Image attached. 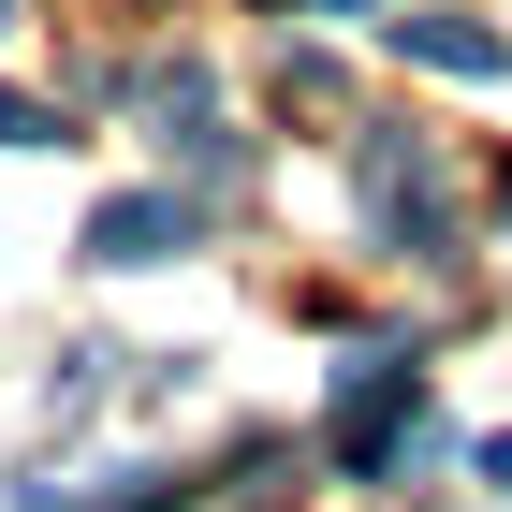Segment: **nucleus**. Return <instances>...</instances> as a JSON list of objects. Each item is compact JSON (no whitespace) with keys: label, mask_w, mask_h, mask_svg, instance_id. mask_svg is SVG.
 Segmentation results:
<instances>
[{"label":"nucleus","mask_w":512,"mask_h":512,"mask_svg":"<svg viewBox=\"0 0 512 512\" xmlns=\"http://www.w3.org/2000/svg\"><path fill=\"white\" fill-rule=\"evenodd\" d=\"M395 59H425V74H512V44L469 30V15H395Z\"/></svg>","instance_id":"obj_4"},{"label":"nucleus","mask_w":512,"mask_h":512,"mask_svg":"<svg viewBox=\"0 0 512 512\" xmlns=\"http://www.w3.org/2000/svg\"><path fill=\"white\" fill-rule=\"evenodd\" d=\"M469 469H483V483H512V425H498V439H483V454H469Z\"/></svg>","instance_id":"obj_5"},{"label":"nucleus","mask_w":512,"mask_h":512,"mask_svg":"<svg viewBox=\"0 0 512 512\" xmlns=\"http://www.w3.org/2000/svg\"><path fill=\"white\" fill-rule=\"evenodd\" d=\"M205 235V191H103L88 205V264H176Z\"/></svg>","instance_id":"obj_3"},{"label":"nucleus","mask_w":512,"mask_h":512,"mask_svg":"<svg viewBox=\"0 0 512 512\" xmlns=\"http://www.w3.org/2000/svg\"><path fill=\"white\" fill-rule=\"evenodd\" d=\"M0 30H15V0H0Z\"/></svg>","instance_id":"obj_7"},{"label":"nucleus","mask_w":512,"mask_h":512,"mask_svg":"<svg viewBox=\"0 0 512 512\" xmlns=\"http://www.w3.org/2000/svg\"><path fill=\"white\" fill-rule=\"evenodd\" d=\"M352 220L381 249H410V264H454V176H439V147L410 118H366L352 132Z\"/></svg>","instance_id":"obj_1"},{"label":"nucleus","mask_w":512,"mask_h":512,"mask_svg":"<svg viewBox=\"0 0 512 512\" xmlns=\"http://www.w3.org/2000/svg\"><path fill=\"white\" fill-rule=\"evenodd\" d=\"M322 439H337V469H352V483H381L395 454L425 439V366H410V352L337 366V425H322Z\"/></svg>","instance_id":"obj_2"},{"label":"nucleus","mask_w":512,"mask_h":512,"mask_svg":"<svg viewBox=\"0 0 512 512\" xmlns=\"http://www.w3.org/2000/svg\"><path fill=\"white\" fill-rule=\"evenodd\" d=\"M293 15H381V0H293Z\"/></svg>","instance_id":"obj_6"}]
</instances>
